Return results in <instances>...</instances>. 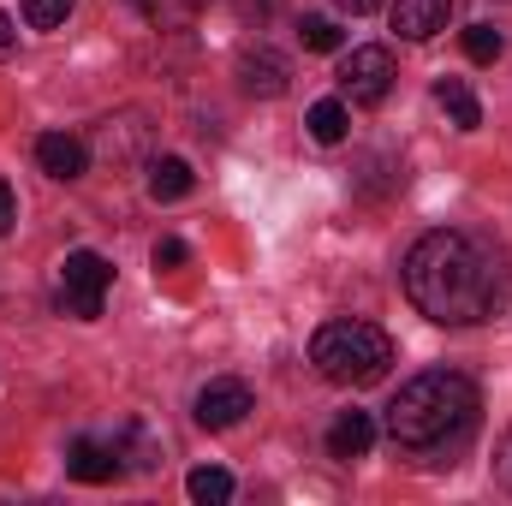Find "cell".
Returning a JSON list of instances; mask_svg holds the SVG:
<instances>
[{"label":"cell","mask_w":512,"mask_h":506,"mask_svg":"<svg viewBox=\"0 0 512 506\" xmlns=\"http://www.w3.org/2000/svg\"><path fill=\"white\" fill-rule=\"evenodd\" d=\"M334 6H340V12H352V18H364V12H376L382 0H334Z\"/></svg>","instance_id":"cell-25"},{"label":"cell","mask_w":512,"mask_h":506,"mask_svg":"<svg viewBox=\"0 0 512 506\" xmlns=\"http://www.w3.org/2000/svg\"><path fill=\"white\" fill-rule=\"evenodd\" d=\"M477 411H483V399H477V387L465 376H453V370H423V376H411L393 393V405H387V435H393L399 453H411V459H423V465H441L447 453H459V447L477 435Z\"/></svg>","instance_id":"cell-2"},{"label":"cell","mask_w":512,"mask_h":506,"mask_svg":"<svg viewBox=\"0 0 512 506\" xmlns=\"http://www.w3.org/2000/svg\"><path fill=\"white\" fill-rule=\"evenodd\" d=\"M286 78H292L286 54H274V48H245V54H239V90H245V96L274 102V96H286Z\"/></svg>","instance_id":"cell-8"},{"label":"cell","mask_w":512,"mask_h":506,"mask_svg":"<svg viewBox=\"0 0 512 506\" xmlns=\"http://www.w3.org/2000/svg\"><path fill=\"white\" fill-rule=\"evenodd\" d=\"M114 286V262L96 251H72L60 262V310L78 316V322H96L102 316V298Z\"/></svg>","instance_id":"cell-4"},{"label":"cell","mask_w":512,"mask_h":506,"mask_svg":"<svg viewBox=\"0 0 512 506\" xmlns=\"http://www.w3.org/2000/svg\"><path fill=\"white\" fill-rule=\"evenodd\" d=\"M304 126L316 143H346V131H352V114H346V102L340 96H328V102H316L310 114H304Z\"/></svg>","instance_id":"cell-15"},{"label":"cell","mask_w":512,"mask_h":506,"mask_svg":"<svg viewBox=\"0 0 512 506\" xmlns=\"http://www.w3.org/2000/svg\"><path fill=\"white\" fill-rule=\"evenodd\" d=\"M435 102L453 114V126H459V131L483 126V108H477V96H471V84H465V78H441V84H435Z\"/></svg>","instance_id":"cell-13"},{"label":"cell","mask_w":512,"mask_h":506,"mask_svg":"<svg viewBox=\"0 0 512 506\" xmlns=\"http://www.w3.org/2000/svg\"><path fill=\"white\" fill-rule=\"evenodd\" d=\"M501 48H507V36H501L495 24H471V30H465V54H471L477 66H489V60H501Z\"/></svg>","instance_id":"cell-18"},{"label":"cell","mask_w":512,"mask_h":506,"mask_svg":"<svg viewBox=\"0 0 512 506\" xmlns=\"http://www.w3.org/2000/svg\"><path fill=\"white\" fill-rule=\"evenodd\" d=\"M185 495L197 506H227L233 501V477H227L221 465H197V471L185 477Z\"/></svg>","instance_id":"cell-16"},{"label":"cell","mask_w":512,"mask_h":506,"mask_svg":"<svg viewBox=\"0 0 512 506\" xmlns=\"http://www.w3.org/2000/svg\"><path fill=\"white\" fill-rule=\"evenodd\" d=\"M447 18H453V0H393V30H399L405 42H429V36H441Z\"/></svg>","instance_id":"cell-10"},{"label":"cell","mask_w":512,"mask_h":506,"mask_svg":"<svg viewBox=\"0 0 512 506\" xmlns=\"http://www.w3.org/2000/svg\"><path fill=\"white\" fill-rule=\"evenodd\" d=\"M405 298L441 328H477L512 310V268L477 233L435 227L405 251Z\"/></svg>","instance_id":"cell-1"},{"label":"cell","mask_w":512,"mask_h":506,"mask_svg":"<svg viewBox=\"0 0 512 506\" xmlns=\"http://www.w3.org/2000/svg\"><path fill=\"white\" fill-rule=\"evenodd\" d=\"M12 48H18V30H12V18H6V12H0V60H6V54H12Z\"/></svg>","instance_id":"cell-24"},{"label":"cell","mask_w":512,"mask_h":506,"mask_svg":"<svg viewBox=\"0 0 512 506\" xmlns=\"http://www.w3.org/2000/svg\"><path fill=\"white\" fill-rule=\"evenodd\" d=\"M185 191H191V161H179V155L149 161V197H155V203H173V197H185Z\"/></svg>","instance_id":"cell-14"},{"label":"cell","mask_w":512,"mask_h":506,"mask_svg":"<svg viewBox=\"0 0 512 506\" xmlns=\"http://www.w3.org/2000/svg\"><path fill=\"white\" fill-rule=\"evenodd\" d=\"M495 477L512 489V429H507V441H501V453H495Z\"/></svg>","instance_id":"cell-23"},{"label":"cell","mask_w":512,"mask_h":506,"mask_svg":"<svg viewBox=\"0 0 512 506\" xmlns=\"http://www.w3.org/2000/svg\"><path fill=\"white\" fill-rule=\"evenodd\" d=\"M298 42H304L310 54H340V48H346V30H340L334 18L310 12V18H298Z\"/></svg>","instance_id":"cell-17"},{"label":"cell","mask_w":512,"mask_h":506,"mask_svg":"<svg viewBox=\"0 0 512 506\" xmlns=\"http://www.w3.org/2000/svg\"><path fill=\"white\" fill-rule=\"evenodd\" d=\"M310 364L322 370V381H334V387H370L393 364V340H387L376 322H364V316H340V322H322L316 328Z\"/></svg>","instance_id":"cell-3"},{"label":"cell","mask_w":512,"mask_h":506,"mask_svg":"<svg viewBox=\"0 0 512 506\" xmlns=\"http://www.w3.org/2000/svg\"><path fill=\"white\" fill-rule=\"evenodd\" d=\"M185 256H191V245H185V239H161V245H155V268H179Z\"/></svg>","instance_id":"cell-21"},{"label":"cell","mask_w":512,"mask_h":506,"mask_svg":"<svg viewBox=\"0 0 512 506\" xmlns=\"http://www.w3.org/2000/svg\"><path fill=\"white\" fill-rule=\"evenodd\" d=\"M197 6H203V0H143L149 18H191Z\"/></svg>","instance_id":"cell-20"},{"label":"cell","mask_w":512,"mask_h":506,"mask_svg":"<svg viewBox=\"0 0 512 506\" xmlns=\"http://www.w3.org/2000/svg\"><path fill=\"white\" fill-rule=\"evenodd\" d=\"M334 84H340V102H352V108H376L387 102V90H393V54L387 48H352L346 60H340V72H334Z\"/></svg>","instance_id":"cell-5"},{"label":"cell","mask_w":512,"mask_h":506,"mask_svg":"<svg viewBox=\"0 0 512 506\" xmlns=\"http://www.w3.org/2000/svg\"><path fill=\"white\" fill-rule=\"evenodd\" d=\"M12 227H18V197H12V185L0 179V239H6Z\"/></svg>","instance_id":"cell-22"},{"label":"cell","mask_w":512,"mask_h":506,"mask_svg":"<svg viewBox=\"0 0 512 506\" xmlns=\"http://www.w3.org/2000/svg\"><path fill=\"white\" fill-rule=\"evenodd\" d=\"M370 447H376V417H370V411H340L334 429H328V453L352 465V459H364Z\"/></svg>","instance_id":"cell-12"},{"label":"cell","mask_w":512,"mask_h":506,"mask_svg":"<svg viewBox=\"0 0 512 506\" xmlns=\"http://www.w3.org/2000/svg\"><path fill=\"white\" fill-rule=\"evenodd\" d=\"M36 167L48 173V179H84L90 173V143L84 137H72V131H42L36 137Z\"/></svg>","instance_id":"cell-7"},{"label":"cell","mask_w":512,"mask_h":506,"mask_svg":"<svg viewBox=\"0 0 512 506\" xmlns=\"http://www.w3.org/2000/svg\"><path fill=\"white\" fill-rule=\"evenodd\" d=\"M90 143H96V155H108V161H137L143 143H149V126H143V114H120V120H102Z\"/></svg>","instance_id":"cell-11"},{"label":"cell","mask_w":512,"mask_h":506,"mask_svg":"<svg viewBox=\"0 0 512 506\" xmlns=\"http://www.w3.org/2000/svg\"><path fill=\"white\" fill-rule=\"evenodd\" d=\"M126 465H120V453H114V441H90V435H78L72 447H66V477H78V483H114Z\"/></svg>","instance_id":"cell-9"},{"label":"cell","mask_w":512,"mask_h":506,"mask_svg":"<svg viewBox=\"0 0 512 506\" xmlns=\"http://www.w3.org/2000/svg\"><path fill=\"white\" fill-rule=\"evenodd\" d=\"M245 411H256V399H251V387L233 381V376L209 381V387L197 393V423H203V429H233V423H245Z\"/></svg>","instance_id":"cell-6"},{"label":"cell","mask_w":512,"mask_h":506,"mask_svg":"<svg viewBox=\"0 0 512 506\" xmlns=\"http://www.w3.org/2000/svg\"><path fill=\"white\" fill-rule=\"evenodd\" d=\"M72 6H78V0H24V24H30V30H60V24L72 18Z\"/></svg>","instance_id":"cell-19"}]
</instances>
